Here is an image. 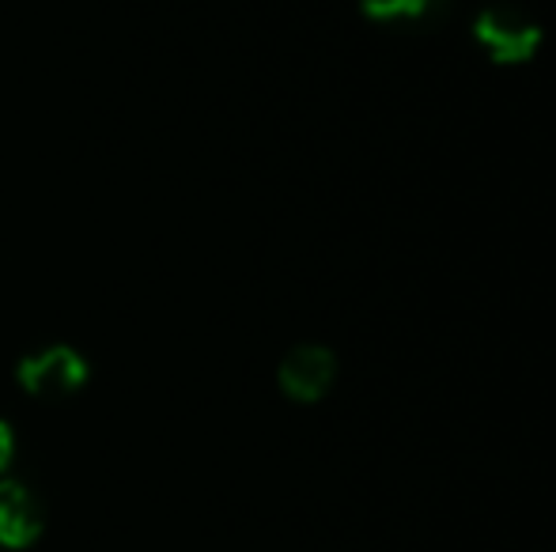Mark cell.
Wrapping results in <instances>:
<instances>
[{
    "label": "cell",
    "mask_w": 556,
    "mask_h": 552,
    "mask_svg": "<svg viewBox=\"0 0 556 552\" xmlns=\"http://www.w3.org/2000/svg\"><path fill=\"white\" fill-rule=\"evenodd\" d=\"M451 0H359L364 20L382 27H435Z\"/></svg>",
    "instance_id": "5"
},
{
    "label": "cell",
    "mask_w": 556,
    "mask_h": 552,
    "mask_svg": "<svg viewBox=\"0 0 556 552\" xmlns=\"http://www.w3.org/2000/svg\"><path fill=\"white\" fill-rule=\"evenodd\" d=\"M12 458H15V435H12V427L0 420V473L12 465Z\"/></svg>",
    "instance_id": "6"
},
{
    "label": "cell",
    "mask_w": 556,
    "mask_h": 552,
    "mask_svg": "<svg viewBox=\"0 0 556 552\" xmlns=\"http://www.w3.org/2000/svg\"><path fill=\"white\" fill-rule=\"evenodd\" d=\"M88 360L68 345H50L42 352L27 356V360H20V368H15V378H20V386L30 398H65V394L80 390L88 383Z\"/></svg>",
    "instance_id": "2"
},
{
    "label": "cell",
    "mask_w": 556,
    "mask_h": 552,
    "mask_svg": "<svg viewBox=\"0 0 556 552\" xmlns=\"http://www.w3.org/2000/svg\"><path fill=\"white\" fill-rule=\"evenodd\" d=\"M473 38L496 65H527L538 57L545 35L542 23L534 15H527L519 4H484L473 20Z\"/></svg>",
    "instance_id": "1"
},
{
    "label": "cell",
    "mask_w": 556,
    "mask_h": 552,
    "mask_svg": "<svg viewBox=\"0 0 556 552\" xmlns=\"http://www.w3.org/2000/svg\"><path fill=\"white\" fill-rule=\"evenodd\" d=\"M333 378H337V356L326 345H295L277 368L280 394L288 401H300V406L323 401L330 394Z\"/></svg>",
    "instance_id": "3"
},
{
    "label": "cell",
    "mask_w": 556,
    "mask_h": 552,
    "mask_svg": "<svg viewBox=\"0 0 556 552\" xmlns=\"http://www.w3.org/2000/svg\"><path fill=\"white\" fill-rule=\"evenodd\" d=\"M42 534V508L20 480H0V549H27Z\"/></svg>",
    "instance_id": "4"
}]
</instances>
